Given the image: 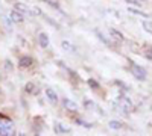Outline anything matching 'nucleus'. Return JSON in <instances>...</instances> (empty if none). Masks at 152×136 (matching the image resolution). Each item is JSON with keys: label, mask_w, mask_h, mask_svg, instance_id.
Masks as SVG:
<instances>
[{"label": "nucleus", "mask_w": 152, "mask_h": 136, "mask_svg": "<svg viewBox=\"0 0 152 136\" xmlns=\"http://www.w3.org/2000/svg\"><path fill=\"white\" fill-rule=\"evenodd\" d=\"M26 92H28V94H37V89H35V83H32V82L26 83Z\"/></svg>", "instance_id": "nucleus-17"}, {"label": "nucleus", "mask_w": 152, "mask_h": 136, "mask_svg": "<svg viewBox=\"0 0 152 136\" xmlns=\"http://www.w3.org/2000/svg\"><path fill=\"white\" fill-rule=\"evenodd\" d=\"M146 58L148 59H152V47L148 48V52H146Z\"/></svg>", "instance_id": "nucleus-21"}, {"label": "nucleus", "mask_w": 152, "mask_h": 136, "mask_svg": "<svg viewBox=\"0 0 152 136\" xmlns=\"http://www.w3.org/2000/svg\"><path fill=\"white\" fill-rule=\"evenodd\" d=\"M5 68H8V71H12V64L9 62V60H6V62H5Z\"/></svg>", "instance_id": "nucleus-22"}, {"label": "nucleus", "mask_w": 152, "mask_h": 136, "mask_svg": "<svg viewBox=\"0 0 152 136\" xmlns=\"http://www.w3.org/2000/svg\"><path fill=\"white\" fill-rule=\"evenodd\" d=\"M9 18L14 21V23H23V21H24L23 14H21V12H18L17 9H12V11L9 12Z\"/></svg>", "instance_id": "nucleus-6"}, {"label": "nucleus", "mask_w": 152, "mask_h": 136, "mask_svg": "<svg viewBox=\"0 0 152 136\" xmlns=\"http://www.w3.org/2000/svg\"><path fill=\"white\" fill-rule=\"evenodd\" d=\"M129 70H131V73H132V76L137 77L138 80H145V79H146V70H145L143 67L137 65V64H134V62H129Z\"/></svg>", "instance_id": "nucleus-2"}, {"label": "nucleus", "mask_w": 152, "mask_h": 136, "mask_svg": "<svg viewBox=\"0 0 152 136\" xmlns=\"http://www.w3.org/2000/svg\"><path fill=\"white\" fill-rule=\"evenodd\" d=\"M8 2H12V0H8Z\"/></svg>", "instance_id": "nucleus-25"}, {"label": "nucleus", "mask_w": 152, "mask_h": 136, "mask_svg": "<svg viewBox=\"0 0 152 136\" xmlns=\"http://www.w3.org/2000/svg\"><path fill=\"white\" fill-rule=\"evenodd\" d=\"M62 104H64V107H66L67 110H70V112H78V110H79V106L76 104L73 100H69V98H64Z\"/></svg>", "instance_id": "nucleus-7"}, {"label": "nucleus", "mask_w": 152, "mask_h": 136, "mask_svg": "<svg viewBox=\"0 0 152 136\" xmlns=\"http://www.w3.org/2000/svg\"><path fill=\"white\" fill-rule=\"evenodd\" d=\"M84 104H85L88 109H93V107H96V106H94V103H93V101H90V100H87V98L84 100Z\"/></svg>", "instance_id": "nucleus-20"}, {"label": "nucleus", "mask_w": 152, "mask_h": 136, "mask_svg": "<svg viewBox=\"0 0 152 136\" xmlns=\"http://www.w3.org/2000/svg\"><path fill=\"white\" fill-rule=\"evenodd\" d=\"M46 97H47V100L50 103H56L58 101V94L52 89V88H47L46 89Z\"/></svg>", "instance_id": "nucleus-10"}, {"label": "nucleus", "mask_w": 152, "mask_h": 136, "mask_svg": "<svg viewBox=\"0 0 152 136\" xmlns=\"http://www.w3.org/2000/svg\"><path fill=\"white\" fill-rule=\"evenodd\" d=\"M88 86L93 88V89H99V83L96 80H93V79H88Z\"/></svg>", "instance_id": "nucleus-19"}, {"label": "nucleus", "mask_w": 152, "mask_h": 136, "mask_svg": "<svg viewBox=\"0 0 152 136\" xmlns=\"http://www.w3.org/2000/svg\"><path fill=\"white\" fill-rule=\"evenodd\" d=\"M61 45H62V48H64L66 52H70V53H76V47L72 44V42H69V41H62L61 42Z\"/></svg>", "instance_id": "nucleus-13"}, {"label": "nucleus", "mask_w": 152, "mask_h": 136, "mask_svg": "<svg viewBox=\"0 0 152 136\" xmlns=\"http://www.w3.org/2000/svg\"><path fill=\"white\" fill-rule=\"evenodd\" d=\"M40 17H43V18H44V20H46V21H47V23L50 24V26H53V27H59V26H58V23H56L55 20H52V18H50V17H47L46 14H43V12H41V14H40Z\"/></svg>", "instance_id": "nucleus-15"}, {"label": "nucleus", "mask_w": 152, "mask_h": 136, "mask_svg": "<svg viewBox=\"0 0 152 136\" xmlns=\"http://www.w3.org/2000/svg\"><path fill=\"white\" fill-rule=\"evenodd\" d=\"M15 135V126L8 117L0 115V136H11Z\"/></svg>", "instance_id": "nucleus-1"}, {"label": "nucleus", "mask_w": 152, "mask_h": 136, "mask_svg": "<svg viewBox=\"0 0 152 136\" xmlns=\"http://www.w3.org/2000/svg\"><path fill=\"white\" fill-rule=\"evenodd\" d=\"M128 12H132L134 15H142V17L148 18V14H146V12H142V11H138V9H134V8H128Z\"/></svg>", "instance_id": "nucleus-18"}, {"label": "nucleus", "mask_w": 152, "mask_h": 136, "mask_svg": "<svg viewBox=\"0 0 152 136\" xmlns=\"http://www.w3.org/2000/svg\"><path fill=\"white\" fill-rule=\"evenodd\" d=\"M125 2H126V3H132V5H135V6H138V5H140L138 2H135V0H125Z\"/></svg>", "instance_id": "nucleus-23"}, {"label": "nucleus", "mask_w": 152, "mask_h": 136, "mask_svg": "<svg viewBox=\"0 0 152 136\" xmlns=\"http://www.w3.org/2000/svg\"><path fill=\"white\" fill-rule=\"evenodd\" d=\"M14 9H17L18 12H21L23 15H34V12H32V8H29L28 5H24V3H15L14 5Z\"/></svg>", "instance_id": "nucleus-4"}, {"label": "nucleus", "mask_w": 152, "mask_h": 136, "mask_svg": "<svg viewBox=\"0 0 152 136\" xmlns=\"http://www.w3.org/2000/svg\"><path fill=\"white\" fill-rule=\"evenodd\" d=\"M117 106H119L122 110H125V112H131V110L134 109L131 100H129V98H126V97H119V98H117Z\"/></svg>", "instance_id": "nucleus-3"}, {"label": "nucleus", "mask_w": 152, "mask_h": 136, "mask_svg": "<svg viewBox=\"0 0 152 136\" xmlns=\"http://www.w3.org/2000/svg\"><path fill=\"white\" fill-rule=\"evenodd\" d=\"M142 26H143V29H145L146 32L152 33V21H151V20H146V21H143V23H142Z\"/></svg>", "instance_id": "nucleus-16"}, {"label": "nucleus", "mask_w": 152, "mask_h": 136, "mask_svg": "<svg viewBox=\"0 0 152 136\" xmlns=\"http://www.w3.org/2000/svg\"><path fill=\"white\" fill-rule=\"evenodd\" d=\"M94 32H96V35H97V38H99L100 41H102L104 44H107L108 47H113V42H111V41H110V40H108V38H107V36H105V35H104L102 32H100L99 29H96Z\"/></svg>", "instance_id": "nucleus-12"}, {"label": "nucleus", "mask_w": 152, "mask_h": 136, "mask_svg": "<svg viewBox=\"0 0 152 136\" xmlns=\"http://www.w3.org/2000/svg\"><path fill=\"white\" fill-rule=\"evenodd\" d=\"M38 44H40L43 48L49 47V36H47V33H44V32L38 33Z\"/></svg>", "instance_id": "nucleus-9"}, {"label": "nucleus", "mask_w": 152, "mask_h": 136, "mask_svg": "<svg viewBox=\"0 0 152 136\" xmlns=\"http://www.w3.org/2000/svg\"><path fill=\"white\" fill-rule=\"evenodd\" d=\"M32 65V58L31 56H21L18 60V67L20 68H29Z\"/></svg>", "instance_id": "nucleus-8"}, {"label": "nucleus", "mask_w": 152, "mask_h": 136, "mask_svg": "<svg viewBox=\"0 0 152 136\" xmlns=\"http://www.w3.org/2000/svg\"><path fill=\"white\" fill-rule=\"evenodd\" d=\"M0 36H2V29H0Z\"/></svg>", "instance_id": "nucleus-24"}, {"label": "nucleus", "mask_w": 152, "mask_h": 136, "mask_svg": "<svg viewBox=\"0 0 152 136\" xmlns=\"http://www.w3.org/2000/svg\"><path fill=\"white\" fill-rule=\"evenodd\" d=\"M53 129H55V133L58 135H64V133H69L70 129L67 126H64L61 121H55V124H53Z\"/></svg>", "instance_id": "nucleus-5"}, {"label": "nucleus", "mask_w": 152, "mask_h": 136, "mask_svg": "<svg viewBox=\"0 0 152 136\" xmlns=\"http://www.w3.org/2000/svg\"><path fill=\"white\" fill-rule=\"evenodd\" d=\"M110 127L114 129V130H119V129L123 127V124H122L120 121H117V119H111V121H110Z\"/></svg>", "instance_id": "nucleus-14"}, {"label": "nucleus", "mask_w": 152, "mask_h": 136, "mask_svg": "<svg viewBox=\"0 0 152 136\" xmlns=\"http://www.w3.org/2000/svg\"><path fill=\"white\" fill-rule=\"evenodd\" d=\"M110 33H111V38H113L114 41H117V42H123V41H125L123 35H122L119 30H116V29H110Z\"/></svg>", "instance_id": "nucleus-11"}]
</instances>
